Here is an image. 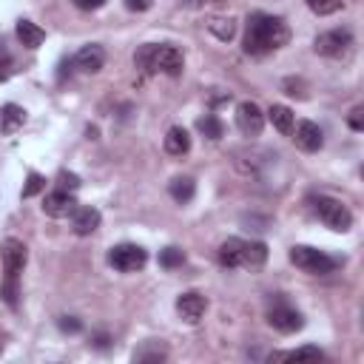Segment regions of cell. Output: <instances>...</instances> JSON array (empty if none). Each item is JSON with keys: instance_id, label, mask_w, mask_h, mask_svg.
<instances>
[{"instance_id": "cell-1", "label": "cell", "mask_w": 364, "mask_h": 364, "mask_svg": "<svg viewBox=\"0 0 364 364\" xmlns=\"http://www.w3.org/2000/svg\"><path fill=\"white\" fill-rule=\"evenodd\" d=\"M290 40V26L276 18V15H265V12H253L248 18V32H245V51L248 54H268L276 51L282 46H287Z\"/></svg>"}, {"instance_id": "cell-2", "label": "cell", "mask_w": 364, "mask_h": 364, "mask_svg": "<svg viewBox=\"0 0 364 364\" xmlns=\"http://www.w3.org/2000/svg\"><path fill=\"white\" fill-rule=\"evenodd\" d=\"M134 63H137V68L145 71V75H157V71H163V75H168V77L182 75V65H185L182 51L177 46H168V43H160V46L157 43H145V46H139L137 54H134Z\"/></svg>"}, {"instance_id": "cell-3", "label": "cell", "mask_w": 364, "mask_h": 364, "mask_svg": "<svg viewBox=\"0 0 364 364\" xmlns=\"http://www.w3.org/2000/svg\"><path fill=\"white\" fill-rule=\"evenodd\" d=\"M290 262H294L299 270L305 273H313V276H325V273H333L341 259L319 251V248H310V245H294L290 248Z\"/></svg>"}, {"instance_id": "cell-4", "label": "cell", "mask_w": 364, "mask_h": 364, "mask_svg": "<svg viewBox=\"0 0 364 364\" xmlns=\"http://www.w3.org/2000/svg\"><path fill=\"white\" fill-rule=\"evenodd\" d=\"M313 211H316L319 220H322L330 231H336V234H347V231L353 228V213L347 211V205H344L341 199L319 196V199L313 202Z\"/></svg>"}, {"instance_id": "cell-5", "label": "cell", "mask_w": 364, "mask_h": 364, "mask_svg": "<svg viewBox=\"0 0 364 364\" xmlns=\"http://www.w3.org/2000/svg\"><path fill=\"white\" fill-rule=\"evenodd\" d=\"M108 262L120 273H134V270H142L145 268V262H149V253H145V248H139V245L123 242V245H114L108 251Z\"/></svg>"}, {"instance_id": "cell-6", "label": "cell", "mask_w": 364, "mask_h": 364, "mask_svg": "<svg viewBox=\"0 0 364 364\" xmlns=\"http://www.w3.org/2000/svg\"><path fill=\"white\" fill-rule=\"evenodd\" d=\"M350 46H353V34L347 29H330L313 40V49L322 57H344L350 51Z\"/></svg>"}, {"instance_id": "cell-7", "label": "cell", "mask_w": 364, "mask_h": 364, "mask_svg": "<svg viewBox=\"0 0 364 364\" xmlns=\"http://www.w3.org/2000/svg\"><path fill=\"white\" fill-rule=\"evenodd\" d=\"M268 325L279 333H296L305 327V316L294 308H287V305H276L268 310Z\"/></svg>"}, {"instance_id": "cell-8", "label": "cell", "mask_w": 364, "mask_h": 364, "mask_svg": "<svg viewBox=\"0 0 364 364\" xmlns=\"http://www.w3.org/2000/svg\"><path fill=\"white\" fill-rule=\"evenodd\" d=\"M237 128L245 134V137H259L262 134V128H265V114H262V108L256 106V103H251V100H245V103H239V108H237Z\"/></svg>"}, {"instance_id": "cell-9", "label": "cell", "mask_w": 364, "mask_h": 364, "mask_svg": "<svg viewBox=\"0 0 364 364\" xmlns=\"http://www.w3.org/2000/svg\"><path fill=\"white\" fill-rule=\"evenodd\" d=\"M290 134H294V142L299 145L302 151H308V154L322 151V145H325V134H322V128L313 120L296 123V131H290Z\"/></svg>"}, {"instance_id": "cell-10", "label": "cell", "mask_w": 364, "mask_h": 364, "mask_svg": "<svg viewBox=\"0 0 364 364\" xmlns=\"http://www.w3.org/2000/svg\"><path fill=\"white\" fill-rule=\"evenodd\" d=\"M205 308H208V302L202 294H196V290H188V294H182L177 299V313L185 325H199L205 316Z\"/></svg>"}, {"instance_id": "cell-11", "label": "cell", "mask_w": 364, "mask_h": 364, "mask_svg": "<svg viewBox=\"0 0 364 364\" xmlns=\"http://www.w3.org/2000/svg\"><path fill=\"white\" fill-rule=\"evenodd\" d=\"M75 208H77V202H75V196H71L68 191H51V194H46V199H43V213L46 216H51V220H63V216H68V213H75Z\"/></svg>"}, {"instance_id": "cell-12", "label": "cell", "mask_w": 364, "mask_h": 364, "mask_svg": "<svg viewBox=\"0 0 364 364\" xmlns=\"http://www.w3.org/2000/svg\"><path fill=\"white\" fill-rule=\"evenodd\" d=\"M100 211L92 208V205H83V208H75V213H71V231H75L77 237H92L97 228H100Z\"/></svg>"}, {"instance_id": "cell-13", "label": "cell", "mask_w": 364, "mask_h": 364, "mask_svg": "<svg viewBox=\"0 0 364 364\" xmlns=\"http://www.w3.org/2000/svg\"><path fill=\"white\" fill-rule=\"evenodd\" d=\"M26 259H29V251L20 239H6L4 242V270H6V276H20V270L26 268Z\"/></svg>"}, {"instance_id": "cell-14", "label": "cell", "mask_w": 364, "mask_h": 364, "mask_svg": "<svg viewBox=\"0 0 364 364\" xmlns=\"http://www.w3.org/2000/svg\"><path fill=\"white\" fill-rule=\"evenodd\" d=\"M75 65H77L80 71H86V75H97V71L106 65V51H103V46H97V43L83 46V49L77 51V57H75Z\"/></svg>"}, {"instance_id": "cell-15", "label": "cell", "mask_w": 364, "mask_h": 364, "mask_svg": "<svg viewBox=\"0 0 364 364\" xmlns=\"http://www.w3.org/2000/svg\"><path fill=\"white\" fill-rule=\"evenodd\" d=\"M23 123H26V111H23L20 106L6 103L4 108H0V131H4V134H15V131H20V128H23Z\"/></svg>"}, {"instance_id": "cell-16", "label": "cell", "mask_w": 364, "mask_h": 364, "mask_svg": "<svg viewBox=\"0 0 364 364\" xmlns=\"http://www.w3.org/2000/svg\"><path fill=\"white\" fill-rule=\"evenodd\" d=\"M268 262V245L265 242H242V265L248 270H259Z\"/></svg>"}, {"instance_id": "cell-17", "label": "cell", "mask_w": 364, "mask_h": 364, "mask_svg": "<svg viewBox=\"0 0 364 364\" xmlns=\"http://www.w3.org/2000/svg\"><path fill=\"white\" fill-rule=\"evenodd\" d=\"M165 151L171 157H182V154L191 151V137H188L185 128H180V125L168 128V134H165Z\"/></svg>"}, {"instance_id": "cell-18", "label": "cell", "mask_w": 364, "mask_h": 364, "mask_svg": "<svg viewBox=\"0 0 364 364\" xmlns=\"http://www.w3.org/2000/svg\"><path fill=\"white\" fill-rule=\"evenodd\" d=\"M18 40H20L26 49H40L43 40H46V32H43L37 23H32V20H20V23H18Z\"/></svg>"}, {"instance_id": "cell-19", "label": "cell", "mask_w": 364, "mask_h": 364, "mask_svg": "<svg viewBox=\"0 0 364 364\" xmlns=\"http://www.w3.org/2000/svg\"><path fill=\"white\" fill-rule=\"evenodd\" d=\"M168 194H171L174 202L188 205V202L194 199V194H196V182H194L191 177H174L171 185H168Z\"/></svg>"}, {"instance_id": "cell-20", "label": "cell", "mask_w": 364, "mask_h": 364, "mask_svg": "<svg viewBox=\"0 0 364 364\" xmlns=\"http://www.w3.org/2000/svg\"><path fill=\"white\" fill-rule=\"evenodd\" d=\"M220 265L222 268H239L242 265V239L231 237L220 245Z\"/></svg>"}, {"instance_id": "cell-21", "label": "cell", "mask_w": 364, "mask_h": 364, "mask_svg": "<svg viewBox=\"0 0 364 364\" xmlns=\"http://www.w3.org/2000/svg\"><path fill=\"white\" fill-rule=\"evenodd\" d=\"M268 120L273 123V128L279 134H290V131H294V111H290L287 106H270Z\"/></svg>"}, {"instance_id": "cell-22", "label": "cell", "mask_w": 364, "mask_h": 364, "mask_svg": "<svg viewBox=\"0 0 364 364\" xmlns=\"http://www.w3.org/2000/svg\"><path fill=\"white\" fill-rule=\"evenodd\" d=\"M196 128L208 137V139H222L225 137V125H222V120L216 117V114H205V117H199V123H196Z\"/></svg>"}, {"instance_id": "cell-23", "label": "cell", "mask_w": 364, "mask_h": 364, "mask_svg": "<svg viewBox=\"0 0 364 364\" xmlns=\"http://www.w3.org/2000/svg\"><path fill=\"white\" fill-rule=\"evenodd\" d=\"M208 29H211V34H216L220 40H234V34H237V20L234 18H211L208 20Z\"/></svg>"}, {"instance_id": "cell-24", "label": "cell", "mask_w": 364, "mask_h": 364, "mask_svg": "<svg viewBox=\"0 0 364 364\" xmlns=\"http://www.w3.org/2000/svg\"><path fill=\"white\" fill-rule=\"evenodd\" d=\"M165 356H168V350L160 344V341H149L145 347H139L137 353H134V361H165Z\"/></svg>"}, {"instance_id": "cell-25", "label": "cell", "mask_w": 364, "mask_h": 364, "mask_svg": "<svg viewBox=\"0 0 364 364\" xmlns=\"http://www.w3.org/2000/svg\"><path fill=\"white\" fill-rule=\"evenodd\" d=\"M308 9L319 18H327V15H336L341 9V0H305Z\"/></svg>"}, {"instance_id": "cell-26", "label": "cell", "mask_w": 364, "mask_h": 364, "mask_svg": "<svg viewBox=\"0 0 364 364\" xmlns=\"http://www.w3.org/2000/svg\"><path fill=\"white\" fill-rule=\"evenodd\" d=\"M0 296L6 299V305H9V308H18V296H20L18 276H6V282L0 284Z\"/></svg>"}, {"instance_id": "cell-27", "label": "cell", "mask_w": 364, "mask_h": 364, "mask_svg": "<svg viewBox=\"0 0 364 364\" xmlns=\"http://www.w3.org/2000/svg\"><path fill=\"white\" fill-rule=\"evenodd\" d=\"M160 265L168 268V270L182 268V265H185V251H180V248H165V251L160 253Z\"/></svg>"}, {"instance_id": "cell-28", "label": "cell", "mask_w": 364, "mask_h": 364, "mask_svg": "<svg viewBox=\"0 0 364 364\" xmlns=\"http://www.w3.org/2000/svg\"><path fill=\"white\" fill-rule=\"evenodd\" d=\"M43 188H46V177H40L37 171H32V174L26 177V185H23V199H32V196H37Z\"/></svg>"}, {"instance_id": "cell-29", "label": "cell", "mask_w": 364, "mask_h": 364, "mask_svg": "<svg viewBox=\"0 0 364 364\" xmlns=\"http://www.w3.org/2000/svg\"><path fill=\"white\" fill-rule=\"evenodd\" d=\"M282 358H290V361H299V358H325V353L319 347H299V350L284 353Z\"/></svg>"}, {"instance_id": "cell-30", "label": "cell", "mask_w": 364, "mask_h": 364, "mask_svg": "<svg viewBox=\"0 0 364 364\" xmlns=\"http://www.w3.org/2000/svg\"><path fill=\"white\" fill-rule=\"evenodd\" d=\"M57 327H60L63 333H71V336H75V333L83 330V322L75 319V316H60V319H57Z\"/></svg>"}, {"instance_id": "cell-31", "label": "cell", "mask_w": 364, "mask_h": 364, "mask_svg": "<svg viewBox=\"0 0 364 364\" xmlns=\"http://www.w3.org/2000/svg\"><path fill=\"white\" fill-rule=\"evenodd\" d=\"M60 188L63 191H77L80 188V177L71 171H60Z\"/></svg>"}, {"instance_id": "cell-32", "label": "cell", "mask_w": 364, "mask_h": 364, "mask_svg": "<svg viewBox=\"0 0 364 364\" xmlns=\"http://www.w3.org/2000/svg\"><path fill=\"white\" fill-rule=\"evenodd\" d=\"M284 89H287V94H290V97H299V100H305V97H308V94H305V83H302V80L287 77V80H284Z\"/></svg>"}, {"instance_id": "cell-33", "label": "cell", "mask_w": 364, "mask_h": 364, "mask_svg": "<svg viewBox=\"0 0 364 364\" xmlns=\"http://www.w3.org/2000/svg\"><path fill=\"white\" fill-rule=\"evenodd\" d=\"M12 75H15V60L9 54H4L0 57V83H6Z\"/></svg>"}, {"instance_id": "cell-34", "label": "cell", "mask_w": 364, "mask_h": 364, "mask_svg": "<svg viewBox=\"0 0 364 364\" xmlns=\"http://www.w3.org/2000/svg\"><path fill=\"white\" fill-rule=\"evenodd\" d=\"M77 9H83V12H97V9H103L106 6V0H71Z\"/></svg>"}, {"instance_id": "cell-35", "label": "cell", "mask_w": 364, "mask_h": 364, "mask_svg": "<svg viewBox=\"0 0 364 364\" xmlns=\"http://www.w3.org/2000/svg\"><path fill=\"white\" fill-rule=\"evenodd\" d=\"M125 9H131V12H145V9H151V0H125Z\"/></svg>"}, {"instance_id": "cell-36", "label": "cell", "mask_w": 364, "mask_h": 364, "mask_svg": "<svg viewBox=\"0 0 364 364\" xmlns=\"http://www.w3.org/2000/svg\"><path fill=\"white\" fill-rule=\"evenodd\" d=\"M350 128H353V131H361V128H364V123H361V108H353V111H350Z\"/></svg>"}, {"instance_id": "cell-37", "label": "cell", "mask_w": 364, "mask_h": 364, "mask_svg": "<svg viewBox=\"0 0 364 364\" xmlns=\"http://www.w3.org/2000/svg\"><path fill=\"white\" fill-rule=\"evenodd\" d=\"M108 341H111V339H108L106 333H97V336H94V347H97V350H106V347H108Z\"/></svg>"}, {"instance_id": "cell-38", "label": "cell", "mask_w": 364, "mask_h": 364, "mask_svg": "<svg viewBox=\"0 0 364 364\" xmlns=\"http://www.w3.org/2000/svg\"><path fill=\"white\" fill-rule=\"evenodd\" d=\"M4 347H6V336L0 333V353H4Z\"/></svg>"}]
</instances>
